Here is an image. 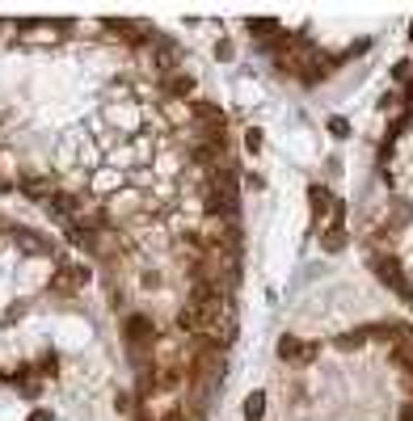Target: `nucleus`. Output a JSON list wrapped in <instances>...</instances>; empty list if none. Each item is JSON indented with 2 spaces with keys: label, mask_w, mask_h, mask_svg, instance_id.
I'll list each match as a JSON object with an SVG mask.
<instances>
[{
  "label": "nucleus",
  "mask_w": 413,
  "mask_h": 421,
  "mask_svg": "<svg viewBox=\"0 0 413 421\" xmlns=\"http://www.w3.org/2000/svg\"><path fill=\"white\" fill-rule=\"evenodd\" d=\"M30 421H51V413H30Z\"/></svg>",
  "instance_id": "obj_13"
},
{
  "label": "nucleus",
  "mask_w": 413,
  "mask_h": 421,
  "mask_svg": "<svg viewBox=\"0 0 413 421\" xmlns=\"http://www.w3.org/2000/svg\"><path fill=\"white\" fill-rule=\"evenodd\" d=\"M401 421H413V405H405V409H401Z\"/></svg>",
  "instance_id": "obj_12"
},
{
  "label": "nucleus",
  "mask_w": 413,
  "mask_h": 421,
  "mask_svg": "<svg viewBox=\"0 0 413 421\" xmlns=\"http://www.w3.org/2000/svg\"><path fill=\"white\" fill-rule=\"evenodd\" d=\"M262 413H266V392H253L245 400V421H262Z\"/></svg>",
  "instance_id": "obj_5"
},
{
  "label": "nucleus",
  "mask_w": 413,
  "mask_h": 421,
  "mask_svg": "<svg viewBox=\"0 0 413 421\" xmlns=\"http://www.w3.org/2000/svg\"><path fill=\"white\" fill-rule=\"evenodd\" d=\"M312 59H317V55H312V47H308L304 38H278V63H282V72L304 76Z\"/></svg>",
  "instance_id": "obj_2"
},
{
  "label": "nucleus",
  "mask_w": 413,
  "mask_h": 421,
  "mask_svg": "<svg viewBox=\"0 0 413 421\" xmlns=\"http://www.w3.org/2000/svg\"><path fill=\"white\" fill-rule=\"evenodd\" d=\"M405 388H409V392H413V379H405Z\"/></svg>",
  "instance_id": "obj_14"
},
{
  "label": "nucleus",
  "mask_w": 413,
  "mask_h": 421,
  "mask_svg": "<svg viewBox=\"0 0 413 421\" xmlns=\"http://www.w3.org/2000/svg\"><path fill=\"white\" fill-rule=\"evenodd\" d=\"M329 131H333V135H346V131H350V123H346V118H329Z\"/></svg>",
  "instance_id": "obj_11"
},
{
  "label": "nucleus",
  "mask_w": 413,
  "mask_h": 421,
  "mask_svg": "<svg viewBox=\"0 0 413 421\" xmlns=\"http://www.w3.org/2000/svg\"><path fill=\"white\" fill-rule=\"evenodd\" d=\"M123 333H127V341H131V350H136V354H148V350L156 345V325H152L143 312L127 316V321H123Z\"/></svg>",
  "instance_id": "obj_3"
},
{
  "label": "nucleus",
  "mask_w": 413,
  "mask_h": 421,
  "mask_svg": "<svg viewBox=\"0 0 413 421\" xmlns=\"http://www.w3.org/2000/svg\"><path fill=\"white\" fill-rule=\"evenodd\" d=\"M245 147L249 152H262V131H245Z\"/></svg>",
  "instance_id": "obj_10"
},
{
  "label": "nucleus",
  "mask_w": 413,
  "mask_h": 421,
  "mask_svg": "<svg viewBox=\"0 0 413 421\" xmlns=\"http://www.w3.org/2000/svg\"><path fill=\"white\" fill-rule=\"evenodd\" d=\"M312 211H317V215H321V211H329V189H312Z\"/></svg>",
  "instance_id": "obj_7"
},
{
  "label": "nucleus",
  "mask_w": 413,
  "mask_h": 421,
  "mask_svg": "<svg viewBox=\"0 0 413 421\" xmlns=\"http://www.w3.org/2000/svg\"><path fill=\"white\" fill-rule=\"evenodd\" d=\"M342 240H346V236H342V224H337V228L325 232V249H342Z\"/></svg>",
  "instance_id": "obj_8"
},
{
  "label": "nucleus",
  "mask_w": 413,
  "mask_h": 421,
  "mask_svg": "<svg viewBox=\"0 0 413 421\" xmlns=\"http://www.w3.org/2000/svg\"><path fill=\"white\" fill-rule=\"evenodd\" d=\"M220 375H224V350H215L211 341H203V345L190 354V383H194V392L215 388Z\"/></svg>",
  "instance_id": "obj_1"
},
{
  "label": "nucleus",
  "mask_w": 413,
  "mask_h": 421,
  "mask_svg": "<svg viewBox=\"0 0 413 421\" xmlns=\"http://www.w3.org/2000/svg\"><path fill=\"white\" fill-rule=\"evenodd\" d=\"M375 266H379V279H384V282H392V286H401V279H397V261H392V257H379Z\"/></svg>",
  "instance_id": "obj_6"
},
{
  "label": "nucleus",
  "mask_w": 413,
  "mask_h": 421,
  "mask_svg": "<svg viewBox=\"0 0 413 421\" xmlns=\"http://www.w3.org/2000/svg\"><path fill=\"white\" fill-rule=\"evenodd\" d=\"M278 354H282L287 363H312V358H317V345H300L295 337H282V341H278Z\"/></svg>",
  "instance_id": "obj_4"
},
{
  "label": "nucleus",
  "mask_w": 413,
  "mask_h": 421,
  "mask_svg": "<svg viewBox=\"0 0 413 421\" xmlns=\"http://www.w3.org/2000/svg\"><path fill=\"white\" fill-rule=\"evenodd\" d=\"M190 89H194V85H190L185 76H178V80L169 85V97H185V93H190Z\"/></svg>",
  "instance_id": "obj_9"
}]
</instances>
